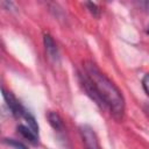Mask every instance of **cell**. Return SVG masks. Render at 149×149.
Instances as JSON below:
<instances>
[{"label":"cell","instance_id":"obj_1","mask_svg":"<svg viewBox=\"0 0 149 149\" xmlns=\"http://www.w3.org/2000/svg\"><path fill=\"white\" fill-rule=\"evenodd\" d=\"M85 73L87 92L98 104L107 106L113 115L120 119L125 112V100L120 90L93 63H85Z\"/></svg>","mask_w":149,"mask_h":149},{"label":"cell","instance_id":"obj_2","mask_svg":"<svg viewBox=\"0 0 149 149\" xmlns=\"http://www.w3.org/2000/svg\"><path fill=\"white\" fill-rule=\"evenodd\" d=\"M80 134L83 137V141L85 143L86 149H101L97 139L95 133L90 126H81L80 127Z\"/></svg>","mask_w":149,"mask_h":149},{"label":"cell","instance_id":"obj_3","mask_svg":"<svg viewBox=\"0 0 149 149\" xmlns=\"http://www.w3.org/2000/svg\"><path fill=\"white\" fill-rule=\"evenodd\" d=\"M2 95H3V98H5V100H6L7 105H8V107L10 108V111H12L15 115L22 116V114L26 112V108L16 100V98H15L10 92H7L5 88H2Z\"/></svg>","mask_w":149,"mask_h":149},{"label":"cell","instance_id":"obj_4","mask_svg":"<svg viewBox=\"0 0 149 149\" xmlns=\"http://www.w3.org/2000/svg\"><path fill=\"white\" fill-rule=\"evenodd\" d=\"M44 45H45V51L48 54V56L54 59L55 62L58 61L59 58V55H58V49H57V45L55 43V41L52 40V37L48 34L44 35Z\"/></svg>","mask_w":149,"mask_h":149},{"label":"cell","instance_id":"obj_5","mask_svg":"<svg viewBox=\"0 0 149 149\" xmlns=\"http://www.w3.org/2000/svg\"><path fill=\"white\" fill-rule=\"evenodd\" d=\"M17 130H19V133L23 136V137H26L27 140H29L31 143H36L37 142V134L33 130V129H30L28 126H24V125H20L19 127H17Z\"/></svg>","mask_w":149,"mask_h":149},{"label":"cell","instance_id":"obj_6","mask_svg":"<svg viewBox=\"0 0 149 149\" xmlns=\"http://www.w3.org/2000/svg\"><path fill=\"white\" fill-rule=\"evenodd\" d=\"M48 120H49L50 125H51L56 130H61V129H63V121H62L61 116H59L57 113H55V112H50V113L48 114Z\"/></svg>","mask_w":149,"mask_h":149},{"label":"cell","instance_id":"obj_7","mask_svg":"<svg viewBox=\"0 0 149 149\" xmlns=\"http://www.w3.org/2000/svg\"><path fill=\"white\" fill-rule=\"evenodd\" d=\"M6 143L8 144V146H10V147H13L14 149H27L22 143H20V142H17V141H15V140H12V139H8V140H6Z\"/></svg>","mask_w":149,"mask_h":149},{"label":"cell","instance_id":"obj_8","mask_svg":"<svg viewBox=\"0 0 149 149\" xmlns=\"http://www.w3.org/2000/svg\"><path fill=\"white\" fill-rule=\"evenodd\" d=\"M142 85H143V88H144L146 93L149 95V73H148V74H146V76L143 77Z\"/></svg>","mask_w":149,"mask_h":149},{"label":"cell","instance_id":"obj_9","mask_svg":"<svg viewBox=\"0 0 149 149\" xmlns=\"http://www.w3.org/2000/svg\"><path fill=\"white\" fill-rule=\"evenodd\" d=\"M86 5L90 7V10H91L94 15H97V14H98V8H97V6H95L94 3H92V2H87Z\"/></svg>","mask_w":149,"mask_h":149},{"label":"cell","instance_id":"obj_10","mask_svg":"<svg viewBox=\"0 0 149 149\" xmlns=\"http://www.w3.org/2000/svg\"><path fill=\"white\" fill-rule=\"evenodd\" d=\"M148 33H149V27H148Z\"/></svg>","mask_w":149,"mask_h":149}]
</instances>
